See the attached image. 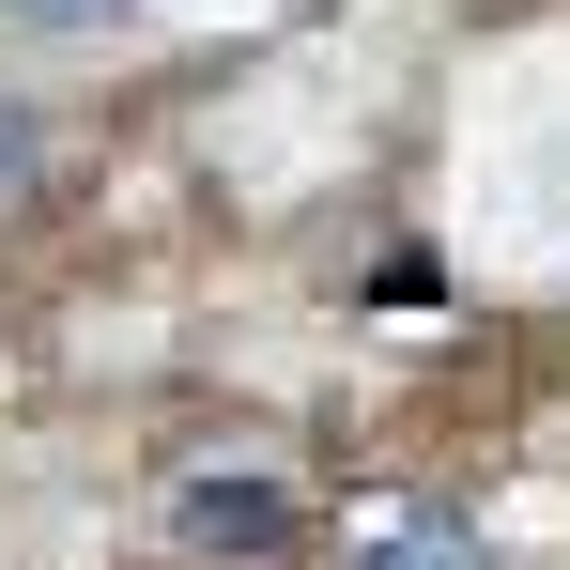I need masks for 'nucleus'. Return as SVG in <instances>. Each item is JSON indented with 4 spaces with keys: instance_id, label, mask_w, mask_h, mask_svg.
Masks as SVG:
<instances>
[{
    "instance_id": "f257e3e1",
    "label": "nucleus",
    "mask_w": 570,
    "mask_h": 570,
    "mask_svg": "<svg viewBox=\"0 0 570 570\" xmlns=\"http://www.w3.org/2000/svg\"><path fill=\"white\" fill-rule=\"evenodd\" d=\"M170 524H186V556H293V493L263 463H247V478H186Z\"/></svg>"
},
{
    "instance_id": "20e7f679",
    "label": "nucleus",
    "mask_w": 570,
    "mask_h": 570,
    "mask_svg": "<svg viewBox=\"0 0 570 570\" xmlns=\"http://www.w3.org/2000/svg\"><path fill=\"white\" fill-rule=\"evenodd\" d=\"M31 16H124V0H31Z\"/></svg>"
},
{
    "instance_id": "f03ea898",
    "label": "nucleus",
    "mask_w": 570,
    "mask_h": 570,
    "mask_svg": "<svg viewBox=\"0 0 570 570\" xmlns=\"http://www.w3.org/2000/svg\"><path fill=\"white\" fill-rule=\"evenodd\" d=\"M355 570H493V556H478L463 509H385L371 540H355Z\"/></svg>"
},
{
    "instance_id": "7ed1b4c3",
    "label": "nucleus",
    "mask_w": 570,
    "mask_h": 570,
    "mask_svg": "<svg viewBox=\"0 0 570 570\" xmlns=\"http://www.w3.org/2000/svg\"><path fill=\"white\" fill-rule=\"evenodd\" d=\"M31 155H47V124H31V108L0 94V200H31Z\"/></svg>"
}]
</instances>
